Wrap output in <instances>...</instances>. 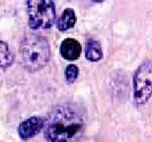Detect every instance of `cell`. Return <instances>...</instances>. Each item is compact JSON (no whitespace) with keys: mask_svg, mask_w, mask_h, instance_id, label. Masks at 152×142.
<instances>
[{"mask_svg":"<svg viewBox=\"0 0 152 142\" xmlns=\"http://www.w3.org/2000/svg\"><path fill=\"white\" fill-rule=\"evenodd\" d=\"M84 129L82 114L71 105H60L46 119L45 137L48 142H78Z\"/></svg>","mask_w":152,"mask_h":142,"instance_id":"cell-1","label":"cell"},{"mask_svg":"<svg viewBox=\"0 0 152 142\" xmlns=\"http://www.w3.org/2000/svg\"><path fill=\"white\" fill-rule=\"evenodd\" d=\"M20 58L26 70L34 72L44 68L50 60L51 50L48 41L44 36L28 34L20 46Z\"/></svg>","mask_w":152,"mask_h":142,"instance_id":"cell-2","label":"cell"},{"mask_svg":"<svg viewBox=\"0 0 152 142\" xmlns=\"http://www.w3.org/2000/svg\"><path fill=\"white\" fill-rule=\"evenodd\" d=\"M28 25L33 29L50 28L56 20L55 2L51 0H30L27 2Z\"/></svg>","mask_w":152,"mask_h":142,"instance_id":"cell-3","label":"cell"},{"mask_svg":"<svg viewBox=\"0 0 152 142\" xmlns=\"http://www.w3.org/2000/svg\"><path fill=\"white\" fill-rule=\"evenodd\" d=\"M134 98L138 105L145 104L152 95V62H143L133 79Z\"/></svg>","mask_w":152,"mask_h":142,"instance_id":"cell-4","label":"cell"},{"mask_svg":"<svg viewBox=\"0 0 152 142\" xmlns=\"http://www.w3.org/2000/svg\"><path fill=\"white\" fill-rule=\"evenodd\" d=\"M46 119L40 116H33L23 121L18 128L19 137L22 140L32 138L45 128Z\"/></svg>","mask_w":152,"mask_h":142,"instance_id":"cell-5","label":"cell"},{"mask_svg":"<svg viewBox=\"0 0 152 142\" xmlns=\"http://www.w3.org/2000/svg\"><path fill=\"white\" fill-rule=\"evenodd\" d=\"M82 52L80 43L75 39L66 38L60 45V54L66 60H76L79 58Z\"/></svg>","mask_w":152,"mask_h":142,"instance_id":"cell-6","label":"cell"},{"mask_svg":"<svg viewBox=\"0 0 152 142\" xmlns=\"http://www.w3.org/2000/svg\"><path fill=\"white\" fill-rule=\"evenodd\" d=\"M76 15L73 9L66 8L62 13L57 21V28L60 31H66L75 25Z\"/></svg>","mask_w":152,"mask_h":142,"instance_id":"cell-7","label":"cell"},{"mask_svg":"<svg viewBox=\"0 0 152 142\" xmlns=\"http://www.w3.org/2000/svg\"><path fill=\"white\" fill-rule=\"evenodd\" d=\"M86 57L91 62H97L103 57L102 46L98 41L94 39H89L86 43Z\"/></svg>","mask_w":152,"mask_h":142,"instance_id":"cell-8","label":"cell"},{"mask_svg":"<svg viewBox=\"0 0 152 142\" xmlns=\"http://www.w3.org/2000/svg\"><path fill=\"white\" fill-rule=\"evenodd\" d=\"M13 62L14 57L8 45L0 40V67H8Z\"/></svg>","mask_w":152,"mask_h":142,"instance_id":"cell-9","label":"cell"},{"mask_svg":"<svg viewBox=\"0 0 152 142\" xmlns=\"http://www.w3.org/2000/svg\"><path fill=\"white\" fill-rule=\"evenodd\" d=\"M78 75V69L77 66L70 64L65 70V78L68 83H73L77 79Z\"/></svg>","mask_w":152,"mask_h":142,"instance_id":"cell-10","label":"cell"}]
</instances>
